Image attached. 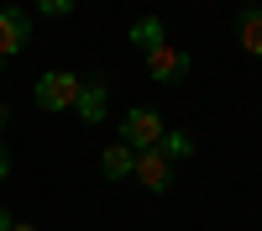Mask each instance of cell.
I'll return each instance as SVG.
<instances>
[{"instance_id":"cell-12","label":"cell","mask_w":262,"mask_h":231,"mask_svg":"<svg viewBox=\"0 0 262 231\" xmlns=\"http://www.w3.org/2000/svg\"><path fill=\"white\" fill-rule=\"evenodd\" d=\"M11 174V158H6V147H0V179H6Z\"/></svg>"},{"instance_id":"cell-8","label":"cell","mask_w":262,"mask_h":231,"mask_svg":"<svg viewBox=\"0 0 262 231\" xmlns=\"http://www.w3.org/2000/svg\"><path fill=\"white\" fill-rule=\"evenodd\" d=\"M236 37H242V48L252 58H262V11H247L242 21H236Z\"/></svg>"},{"instance_id":"cell-13","label":"cell","mask_w":262,"mask_h":231,"mask_svg":"<svg viewBox=\"0 0 262 231\" xmlns=\"http://www.w3.org/2000/svg\"><path fill=\"white\" fill-rule=\"evenodd\" d=\"M0 231H11V210H0Z\"/></svg>"},{"instance_id":"cell-11","label":"cell","mask_w":262,"mask_h":231,"mask_svg":"<svg viewBox=\"0 0 262 231\" xmlns=\"http://www.w3.org/2000/svg\"><path fill=\"white\" fill-rule=\"evenodd\" d=\"M37 11H42V16H69L74 0H37Z\"/></svg>"},{"instance_id":"cell-1","label":"cell","mask_w":262,"mask_h":231,"mask_svg":"<svg viewBox=\"0 0 262 231\" xmlns=\"http://www.w3.org/2000/svg\"><path fill=\"white\" fill-rule=\"evenodd\" d=\"M74 100H79V79H74V74L53 69V74L37 79V105H42V111H69Z\"/></svg>"},{"instance_id":"cell-6","label":"cell","mask_w":262,"mask_h":231,"mask_svg":"<svg viewBox=\"0 0 262 231\" xmlns=\"http://www.w3.org/2000/svg\"><path fill=\"white\" fill-rule=\"evenodd\" d=\"M74 111L84 116V121H105V84H79V100H74Z\"/></svg>"},{"instance_id":"cell-10","label":"cell","mask_w":262,"mask_h":231,"mask_svg":"<svg viewBox=\"0 0 262 231\" xmlns=\"http://www.w3.org/2000/svg\"><path fill=\"white\" fill-rule=\"evenodd\" d=\"M158 153H163V158L173 163V158H189V153H194V142H189V132H163Z\"/></svg>"},{"instance_id":"cell-15","label":"cell","mask_w":262,"mask_h":231,"mask_svg":"<svg viewBox=\"0 0 262 231\" xmlns=\"http://www.w3.org/2000/svg\"><path fill=\"white\" fill-rule=\"evenodd\" d=\"M0 126H6V111H0Z\"/></svg>"},{"instance_id":"cell-5","label":"cell","mask_w":262,"mask_h":231,"mask_svg":"<svg viewBox=\"0 0 262 231\" xmlns=\"http://www.w3.org/2000/svg\"><path fill=\"white\" fill-rule=\"evenodd\" d=\"M147 74L158 79V84H179V79L189 74V53H179V48H168V42H163V48L147 53Z\"/></svg>"},{"instance_id":"cell-9","label":"cell","mask_w":262,"mask_h":231,"mask_svg":"<svg viewBox=\"0 0 262 231\" xmlns=\"http://www.w3.org/2000/svg\"><path fill=\"white\" fill-rule=\"evenodd\" d=\"M131 42H137L142 53H152V48H163V42H168V37H163V21H158V16H147V21H137V27H131Z\"/></svg>"},{"instance_id":"cell-2","label":"cell","mask_w":262,"mask_h":231,"mask_svg":"<svg viewBox=\"0 0 262 231\" xmlns=\"http://www.w3.org/2000/svg\"><path fill=\"white\" fill-rule=\"evenodd\" d=\"M121 142L137 147V153H142V147H158V142H163V121H158V111H142V105H137V111H126V121H121Z\"/></svg>"},{"instance_id":"cell-14","label":"cell","mask_w":262,"mask_h":231,"mask_svg":"<svg viewBox=\"0 0 262 231\" xmlns=\"http://www.w3.org/2000/svg\"><path fill=\"white\" fill-rule=\"evenodd\" d=\"M11 231H37V226H21V221H11Z\"/></svg>"},{"instance_id":"cell-7","label":"cell","mask_w":262,"mask_h":231,"mask_svg":"<svg viewBox=\"0 0 262 231\" xmlns=\"http://www.w3.org/2000/svg\"><path fill=\"white\" fill-rule=\"evenodd\" d=\"M131 163H137V147H126V142H116V147H105V158H100V168H105V179H126V174H131Z\"/></svg>"},{"instance_id":"cell-4","label":"cell","mask_w":262,"mask_h":231,"mask_svg":"<svg viewBox=\"0 0 262 231\" xmlns=\"http://www.w3.org/2000/svg\"><path fill=\"white\" fill-rule=\"evenodd\" d=\"M131 174H137L147 189H158V195H163V189L173 184V163L158 153V147H142V153H137V163H131Z\"/></svg>"},{"instance_id":"cell-3","label":"cell","mask_w":262,"mask_h":231,"mask_svg":"<svg viewBox=\"0 0 262 231\" xmlns=\"http://www.w3.org/2000/svg\"><path fill=\"white\" fill-rule=\"evenodd\" d=\"M27 42H32V16L16 11V6H6V11H0V63L16 58Z\"/></svg>"}]
</instances>
